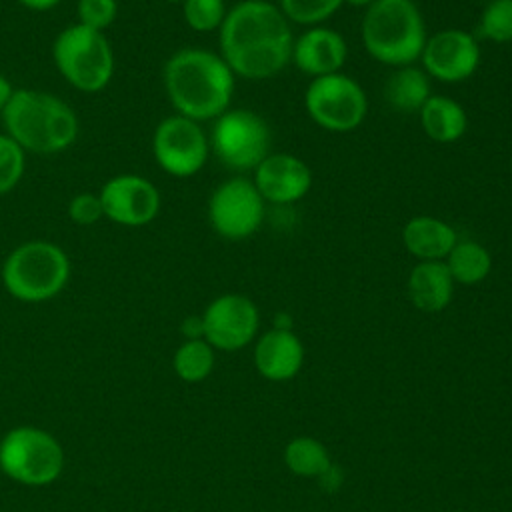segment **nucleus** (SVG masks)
Segmentation results:
<instances>
[{"label":"nucleus","instance_id":"nucleus-1","mask_svg":"<svg viewBox=\"0 0 512 512\" xmlns=\"http://www.w3.org/2000/svg\"><path fill=\"white\" fill-rule=\"evenodd\" d=\"M220 32V56L234 76L266 80L292 60V28L278 6L266 0H242L232 6Z\"/></svg>","mask_w":512,"mask_h":512},{"label":"nucleus","instance_id":"nucleus-2","mask_svg":"<svg viewBox=\"0 0 512 512\" xmlns=\"http://www.w3.org/2000/svg\"><path fill=\"white\" fill-rule=\"evenodd\" d=\"M162 76L166 96L180 116L216 120L230 106L236 76L220 54L182 48L166 60Z\"/></svg>","mask_w":512,"mask_h":512},{"label":"nucleus","instance_id":"nucleus-3","mask_svg":"<svg viewBox=\"0 0 512 512\" xmlns=\"http://www.w3.org/2000/svg\"><path fill=\"white\" fill-rule=\"evenodd\" d=\"M6 134L32 154H56L70 148L80 132L76 112L58 96L16 88L2 112Z\"/></svg>","mask_w":512,"mask_h":512},{"label":"nucleus","instance_id":"nucleus-4","mask_svg":"<svg viewBox=\"0 0 512 512\" xmlns=\"http://www.w3.org/2000/svg\"><path fill=\"white\" fill-rule=\"evenodd\" d=\"M366 52L386 66L414 64L426 44V26L412 0H374L362 18Z\"/></svg>","mask_w":512,"mask_h":512},{"label":"nucleus","instance_id":"nucleus-5","mask_svg":"<svg viewBox=\"0 0 512 512\" xmlns=\"http://www.w3.org/2000/svg\"><path fill=\"white\" fill-rule=\"evenodd\" d=\"M70 278L68 254L54 242L18 244L2 264V284L22 302H44L58 296Z\"/></svg>","mask_w":512,"mask_h":512},{"label":"nucleus","instance_id":"nucleus-6","mask_svg":"<svg viewBox=\"0 0 512 512\" xmlns=\"http://www.w3.org/2000/svg\"><path fill=\"white\" fill-rule=\"evenodd\" d=\"M52 58L60 76L86 94L104 90L114 74V52L106 34L82 24L58 32Z\"/></svg>","mask_w":512,"mask_h":512},{"label":"nucleus","instance_id":"nucleus-7","mask_svg":"<svg viewBox=\"0 0 512 512\" xmlns=\"http://www.w3.org/2000/svg\"><path fill=\"white\" fill-rule=\"evenodd\" d=\"M64 468V450L46 430L12 428L0 442V470L24 486L52 484Z\"/></svg>","mask_w":512,"mask_h":512},{"label":"nucleus","instance_id":"nucleus-8","mask_svg":"<svg viewBox=\"0 0 512 512\" xmlns=\"http://www.w3.org/2000/svg\"><path fill=\"white\" fill-rule=\"evenodd\" d=\"M216 158L238 172L254 170L270 154L268 122L246 108H228L222 112L208 138Z\"/></svg>","mask_w":512,"mask_h":512},{"label":"nucleus","instance_id":"nucleus-9","mask_svg":"<svg viewBox=\"0 0 512 512\" xmlns=\"http://www.w3.org/2000/svg\"><path fill=\"white\" fill-rule=\"evenodd\" d=\"M304 108L320 128L328 132H350L364 122L368 98L354 78L336 72L312 78L304 92Z\"/></svg>","mask_w":512,"mask_h":512},{"label":"nucleus","instance_id":"nucleus-10","mask_svg":"<svg viewBox=\"0 0 512 512\" xmlns=\"http://www.w3.org/2000/svg\"><path fill=\"white\" fill-rule=\"evenodd\" d=\"M210 152L208 136L200 122L180 114L166 116L152 134V154L156 164L174 178L198 174Z\"/></svg>","mask_w":512,"mask_h":512},{"label":"nucleus","instance_id":"nucleus-11","mask_svg":"<svg viewBox=\"0 0 512 512\" xmlns=\"http://www.w3.org/2000/svg\"><path fill=\"white\" fill-rule=\"evenodd\" d=\"M208 220L218 236L244 240L252 236L264 220V198L250 178H228L208 200Z\"/></svg>","mask_w":512,"mask_h":512},{"label":"nucleus","instance_id":"nucleus-12","mask_svg":"<svg viewBox=\"0 0 512 512\" xmlns=\"http://www.w3.org/2000/svg\"><path fill=\"white\" fill-rule=\"evenodd\" d=\"M204 340L224 352L250 344L258 332L260 316L256 304L244 294H222L202 312Z\"/></svg>","mask_w":512,"mask_h":512},{"label":"nucleus","instance_id":"nucleus-13","mask_svg":"<svg viewBox=\"0 0 512 512\" xmlns=\"http://www.w3.org/2000/svg\"><path fill=\"white\" fill-rule=\"evenodd\" d=\"M104 218L120 226H146L158 214L162 198L158 188L144 176L118 174L104 182L98 192Z\"/></svg>","mask_w":512,"mask_h":512},{"label":"nucleus","instance_id":"nucleus-14","mask_svg":"<svg viewBox=\"0 0 512 512\" xmlns=\"http://www.w3.org/2000/svg\"><path fill=\"white\" fill-rule=\"evenodd\" d=\"M420 60L428 76L440 82H462L476 72L480 46L470 32L446 28L426 38Z\"/></svg>","mask_w":512,"mask_h":512},{"label":"nucleus","instance_id":"nucleus-15","mask_svg":"<svg viewBox=\"0 0 512 512\" xmlns=\"http://www.w3.org/2000/svg\"><path fill=\"white\" fill-rule=\"evenodd\" d=\"M264 202L288 206L302 200L312 188V170L304 160L288 152H270L252 178Z\"/></svg>","mask_w":512,"mask_h":512},{"label":"nucleus","instance_id":"nucleus-16","mask_svg":"<svg viewBox=\"0 0 512 512\" xmlns=\"http://www.w3.org/2000/svg\"><path fill=\"white\" fill-rule=\"evenodd\" d=\"M348 56V44L340 32L326 26H310L292 44V60L296 68L312 78L336 74Z\"/></svg>","mask_w":512,"mask_h":512},{"label":"nucleus","instance_id":"nucleus-17","mask_svg":"<svg viewBox=\"0 0 512 512\" xmlns=\"http://www.w3.org/2000/svg\"><path fill=\"white\" fill-rule=\"evenodd\" d=\"M304 362V346L292 330L272 328L264 332L254 348L256 370L274 382L294 378Z\"/></svg>","mask_w":512,"mask_h":512},{"label":"nucleus","instance_id":"nucleus-18","mask_svg":"<svg viewBox=\"0 0 512 512\" xmlns=\"http://www.w3.org/2000/svg\"><path fill=\"white\" fill-rule=\"evenodd\" d=\"M456 242V230L436 216H414L402 228V244L418 262L444 260Z\"/></svg>","mask_w":512,"mask_h":512},{"label":"nucleus","instance_id":"nucleus-19","mask_svg":"<svg viewBox=\"0 0 512 512\" xmlns=\"http://www.w3.org/2000/svg\"><path fill=\"white\" fill-rule=\"evenodd\" d=\"M454 292V280L444 260L418 262L408 276V298L422 312L444 310Z\"/></svg>","mask_w":512,"mask_h":512},{"label":"nucleus","instance_id":"nucleus-20","mask_svg":"<svg viewBox=\"0 0 512 512\" xmlns=\"http://www.w3.org/2000/svg\"><path fill=\"white\" fill-rule=\"evenodd\" d=\"M418 114L424 134L438 144L456 142L468 128L466 110L458 100L450 96L432 94L418 110Z\"/></svg>","mask_w":512,"mask_h":512},{"label":"nucleus","instance_id":"nucleus-21","mask_svg":"<svg viewBox=\"0 0 512 512\" xmlns=\"http://www.w3.org/2000/svg\"><path fill=\"white\" fill-rule=\"evenodd\" d=\"M430 96L428 74L412 64L396 68L384 84V98L398 112H418Z\"/></svg>","mask_w":512,"mask_h":512},{"label":"nucleus","instance_id":"nucleus-22","mask_svg":"<svg viewBox=\"0 0 512 512\" xmlns=\"http://www.w3.org/2000/svg\"><path fill=\"white\" fill-rule=\"evenodd\" d=\"M454 284L472 286L482 282L492 270L490 252L476 240H458L444 258Z\"/></svg>","mask_w":512,"mask_h":512},{"label":"nucleus","instance_id":"nucleus-23","mask_svg":"<svg viewBox=\"0 0 512 512\" xmlns=\"http://www.w3.org/2000/svg\"><path fill=\"white\" fill-rule=\"evenodd\" d=\"M284 462L298 476H324L330 470V456L322 442L310 436H298L284 448Z\"/></svg>","mask_w":512,"mask_h":512},{"label":"nucleus","instance_id":"nucleus-24","mask_svg":"<svg viewBox=\"0 0 512 512\" xmlns=\"http://www.w3.org/2000/svg\"><path fill=\"white\" fill-rule=\"evenodd\" d=\"M172 366L184 382H200L214 368V348L204 338L186 340L178 346Z\"/></svg>","mask_w":512,"mask_h":512},{"label":"nucleus","instance_id":"nucleus-25","mask_svg":"<svg viewBox=\"0 0 512 512\" xmlns=\"http://www.w3.org/2000/svg\"><path fill=\"white\" fill-rule=\"evenodd\" d=\"M342 0H280V12L288 22L316 26L340 10Z\"/></svg>","mask_w":512,"mask_h":512},{"label":"nucleus","instance_id":"nucleus-26","mask_svg":"<svg viewBox=\"0 0 512 512\" xmlns=\"http://www.w3.org/2000/svg\"><path fill=\"white\" fill-rule=\"evenodd\" d=\"M478 30L496 44L512 42V0H490L480 14Z\"/></svg>","mask_w":512,"mask_h":512},{"label":"nucleus","instance_id":"nucleus-27","mask_svg":"<svg viewBox=\"0 0 512 512\" xmlns=\"http://www.w3.org/2000/svg\"><path fill=\"white\" fill-rule=\"evenodd\" d=\"M224 0H184L182 16L194 32L218 30L226 16Z\"/></svg>","mask_w":512,"mask_h":512},{"label":"nucleus","instance_id":"nucleus-28","mask_svg":"<svg viewBox=\"0 0 512 512\" xmlns=\"http://www.w3.org/2000/svg\"><path fill=\"white\" fill-rule=\"evenodd\" d=\"M24 166L26 152L8 134H0V196L18 186Z\"/></svg>","mask_w":512,"mask_h":512},{"label":"nucleus","instance_id":"nucleus-29","mask_svg":"<svg viewBox=\"0 0 512 512\" xmlns=\"http://www.w3.org/2000/svg\"><path fill=\"white\" fill-rule=\"evenodd\" d=\"M78 24L104 32L118 16V0H78Z\"/></svg>","mask_w":512,"mask_h":512},{"label":"nucleus","instance_id":"nucleus-30","mask_svg":"<svg viewBox=\"0 0 512 512\" xmlns=\"http://www.w3.org/2000/svg\"><path fill=\"white\" fill-rule=\"evenodd\" d=\"M68 216L78 226H92L104 218L100 196L94 192H80L68 204Z\"/></svg>","mask_w":512,"mask_h":512},{"label":"nucleus","instance_id":"nucleus-31","mask_svg":"<svg viewBox=\"0 0 512 512\" xmlns=\"http://www.w3.org/2000/svg\"><path fill=\"white\" fill-rule=\"evenodd\" d=\"M182 334L186 336V340L204 338V324H202V316H188V318L182 322Z\"/></svg>","mask_w":512,"mask_h":512},{"label":"nucleus","instance_id":"nucleus-32","mask_svg":"<svg viewBox=\"0 0 512 512\" xmlns=\"http://www.w3.org/2000/svg\"><path fill=\"white\" fill-rule=\"evenodd\" d=\"M24 8L28 10H34V12H46V10H52L56 8L62 0H18Z\"/></svg>","mask_w":512,"mask_h":512},{"label":"nucleus","instance_id":"nucleus-33","mask_svg":"<svg viewBox=\"0 0 512 512\" xmlns=\"http://www.w3.org/2000/svg\"><path fill=\"white\" fill-rule=\"evenodd\" d=\"M14 86L10 84V80L0 72V114L4 112V108L8 106V102H10V98H12V94H14Z\"/></svg>","mask_w":512,"mask_h":512},{"label":"nucleus","instance_id":"nucleus-34","mask_svg":"<svg viewBox=\"0 0 512 512\" xmlns=\"http://www.w3.org/2000/svg\"><path fill=\"white\" fill-rule=\"evenodd\" d=\"M342 2L348 6H354V8H368L374 0H342Z\"/></svg>","mask_w":512,"mask_h":512},{"label":"nucleus","instance_id":"nucleus-35","mask_svg":"<svg viewBox=\"0 0 512 512\" xmlns=\"http://www.w3.org/2000/svg\"><path fill=\"white\" fill-rule=\"evenodd\" d=\"M166 2H170V4H182L184 0H166Z\"/></svg>","mask_w":512,"mask_h":512},{"label":"nucleus","instance_id":"nucleus-36","mask_svg":"<svg viewBox=\"0 0 512 512\" xmlns=\"http://www.w3.org/2000/svg\"><path fill=\"white\" fill-rule=\"evenodd\" d=\"M0 472H2V470H0Z\"/></svg>","mask_w":512,"mask_h":512}]
</instances>
